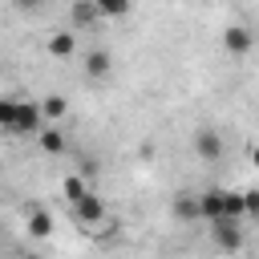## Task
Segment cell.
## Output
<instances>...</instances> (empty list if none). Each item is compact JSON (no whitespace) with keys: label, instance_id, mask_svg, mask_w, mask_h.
I'll use <instances>...</instances> for the list:
<instances>
[{"label":"cell","instance_id":"9a60e30c","mask_svg":"<svg viewBox=\"0 0 259 259\" xmlns=\"http://www.w3.org/2000/svg\"><path fill=\"white\" fill-rule=\"evenodd\" d=\"M16 109H20L16 97H4V101H0V130H8V134L16 130Z\"/></svg>","mask_w":259,"mask_h":259},{"label":"cell","instance_id":"52a82bcc","mask_svg":"<svg viewBox=\"0 0 259 259\" xmlns=\"http://www.w3.org/2000/svg\"><path fill=\"white\" fill-rule=\"evenodd\" d=\"M198 198H202V219H206V223L227 219V190H219V186H214V190H202Z\"/></svg>","mask_w":259,"mask_h":259},{"label":"cell","instance_id":"6da1fadb","mask_svg":"<svg viewBox=\"0 0 259 259\" xmlns=\"http://www.w3.org/2000/svg\"><path fill=\"white\" fill-rule=\"evenodd\" d=\"M45 105L40 101H20V109H16V138H36L40 130H45Z\"/></svg>","mask_w":259,"mask_h":259},{"label":"cell","instance_id":"ba28073f","mask_svg":"<svg viewBox=\"0 0 259 259\" xmlns=\"http://www.w3.org/2000/svg\"><path fill=\"white\" fill-rule=\"evenodd\" d=\"M73 53H77V36H73V32H65V28H61V32H53V36H49V57L65 61V57H73Z\"/></svg>","mask_w":259,"mask_h":259},{"label":"cell","instance_id":"9c48e42d","mask_svg":"<svg viewBox=\"0 0 259 259\" xmlns=\"http://www.w3.org/2000/svg\"><path fill=\"white\" fill-rule=\"evenodd\" d=\"M36 142H40L45 154H65V134H61L57 125H45V130L36 134Z\"/></svg>","mask_w":259,"mask_h":259},{"label":"cell","instance_id":"7c38bea8","mask_svg":"<svg viewBox=\"0 0 259 259\" xmlns=\"http://www.w3.org/2000/svg\"><path fill=\"white\" fill-rule=\"evenodd\" d=\"M85 73H89V77H105V73H109V53H105V49L85 53Z\"/></svg>","mask_w":259,"mask_h":259},{"label":"cell","instance_id":"8992f818","mask_svg":"<svg viewBox=\"0 0 259 259\" xmlns=\"http://www.w3.org/2000/svg\"><path fill=\"white\" fill-rule=\"evenodd\" d=\"M251 45H255V36H251V28H243V24H231V28L223 32V49H227L231 57L251 53Z\"/></svg>","mask_w":259,"mask_h":259},{"label":"cell","instance_id":"e0dca14e","mask_svg":"<svg viewBox=\"0 0 259 259\" xmlns=\"http://www.w3.org/2000/svg\"><path fill=\"white\" fill-rule=\"evenodd\" d=\"M243 194H247V214L259 219V190H243Z\"/></svg>","mask_w":259,"mask_h":259},{"label":"cell","instance_id":"3957f363","mask_svg":"<svg viewBox=\"0 0 259 259\" xmlns=\"http://www.w3.org/2000/svg\"><path fill=\"white\" fill-rule=\"evenodd\" d=\"M73 219H77V223H85V227L105 223V198H101L97 190H89L81 202H73Z\"/></svg>","mask_w":259,"mask_h":259},{"label":"cell","instance_id":"2e32d148","mask_svg":"<svg viewBox=\"0 0 259 259\" xmlns=\"http://www.w3.org/2000/svg\"><path fill=\"white\" fill-rule=\"evenodd\" d=\"M97 8H101V16H130L134 0H97Z\"/></svg>","mask_w":259,"mask_h":259},{"label":"cell","instance_id":"d6986e66","mask_svg":"<svg viewBox=\"0 0 259 259\" xmlns=\"http://www.w3.org/2000/svg\"><path fill=\"white\" fill-rule=\"evenodd\" d=\"M24 259H40V255H24Z\"/></svg>","mask_w":259,"mask_h":259},{"label":"cell","instance_id":"8fae6325","mask_svg":"<svg viewBox=\"0 0 259 259\" xmlns=\"http://www.w3.org/2000/svg\"><path fill=\"white\" fill-rule=\"evenodd\" d=\"M101 16V8H97V0H77L73 4V24L77 28H85V24H93Z\"/></svg>","mask_w":259,"mask_h":259},{"label":"cell","instance_id":"7a4b0ae2","mask_svg":"<svg viewBox=\"0 0 259 259\" xmlns=\"http://www.w3.org/2000/svg\"><path fill=\"white\" fill-rule=\"evenodd\" d=\"M210 243L219 247V251H239L243 247V219H219V223H210Z\"/></svg>","mask_w":259,"mask_h":259},{"label":"cell","instance_id":"ac0fdd59","mask_svg":"<svg viewBox=\"0 0 259 259\" xmlns=\"http://www.w3.org/2000/svg\"><path fill=\"white\" fill-rule=\"evenodd\" d=\"M251 162H255V166H259V146H255V150H251Z\"/></svg>","mask_w":259,"mask_h":259},{"label":"cell","instance_id":"5b68a950","mask_svg":"<svg viewBox=\"0 0 259 259\" xmlns=\"http://www.w3.org/2000/svg\"><path fill=\"white\" fill-rule=\"evenodd\" d=\"M170 210H174L178 223H198V219H202V198L190 194V190H178L174 202H170Z\"/></svg>","mask_w":259,"mask_h":259},{"label":"cell","instance_id":"30bf717a","mask_svg":"<svg viewBox=\"0 0 259 259\" xmlns=\"http://www.w3.org/2000/svg\"><path fill=\"white\" fill-rule=\"evenodd\" d=\"M61 194H65V198H69V206H73V202H81V198L89 194V182H85L81 174H65V182H61Z\"/></svg>","mask_w":259,"mask_h":259},{"label":"cell","instance_id":"277c9868","mask_svg":"<svg viewBox=\"0 0 259 259\" xmlns=\"http://www.w3.org/2000/svg\"><path fill=\"white\" fill-rule=\"evenodd\" d=\"M194 154H198L202 162H219V158H223V138H219V130H210V125L194 130Z\"/></svg>","mask_w":259,"mask_h":259},{"label":"cell","instance_id":"5bb4252c","mask_svg":"<svg viewBox=\"0 0 259 259\" xmlns=\"http://www.w3.org/2000/svg\"><path fill=\"white\" fill-rule=\"evenodd\" d=\"M40 105H45V117H49V121H61V117L69 113V101H65L61 93H49V97H45Z\"/></svg>","mask_w":259,"mask_h":259},{"label":"cell","instance_id":"4fadbf2b","mask_svg":"<svg viewBox=\"0 0 259 259\" xmlns=\"http://www.w3.org/2000/svg\"><path fill=\"white\" fill-rule=\"evenodd\" d=\"M28 231H32V235H36V239H45V235H53V214H49V210H40V206H36V210H32V214H28Z\"/></svg>","mask_w":259,"mask_h":259}]
</instances>
